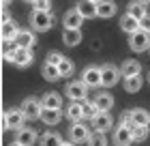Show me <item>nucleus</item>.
<instances>
[{
	"label": "nucleus",
	"instance_id": "obj_26",
	"mask_svg": "<svg viewBox=\"0 0 150 146\" xmlns=\"http://www.w3.org/2000/svg\"><path fill=\"white\" fill-rule=\"evenodd\" d=\"M39 146H62V137H60L56 131H45V133L39 137Z\"/></svg>",
	"mask_w": 150,
	"mask_h": 146
},
{
	"label": "nucleus",
	"instance_id": "obj_10",
	"mask_svg": "<svg viewBox=\"0 0 150 146\" xmlns=\"http://www.w3.org/2000/svg\"><path fill=\"white\" fill-rule=\"evenodd\" d=\"M81 82H84L88 88H97V86H101V67H94V65L86 67L84 73H81Z\"/></svg>",
	"mask_w": 150,
	"mask_h": 146
},
{
	"label": "nucleus",
	"instance_id": "obj_40",
	"mask_svg": "<svg viewBox=\"0 0 150 146\" xmlns=\"http://www.w3.org/2000/svg\"><path fill=\"white\" fill-rule=\"evenodd\" d=\"M11 146H22V144H17V142H13V144H11Z\"/></svg>",
	"mask_w": 150,
	"mask_h": 146
},
{
	"label": "nucleus",
	"instance_id": "obj_8",
	"mask_svg": "<svg viewBox=\"0 0 150 146\" xmlns=\"http://www.w3.org/2000/svg\"><path fill=\"white\" fill-rule=\"evenodd\" d=\"M88 135H90V127H86L84 122H73L69 127V140L73 144H84L88 140Z\"/></svg>",
	"mask_w": 150,
	"mask_h": 146
},
{
	"label": "nucleus",
	"instance_id": "obj_31",
	"mask_svg": "<svg viewBox=\"0 0 150 146\" xmlns=\"http://www.w3.org/2000/svg\"><path fill=\"white\" fill-rule=\"evenodd\" d=\"M73 71H75V65H73L67 56L58 62V73H60V78H69V75H73Z\"/></svg>",
	"mask_w": 150,
	"mask_h": 146
},
{
	"label": "nucleus",
	"instance_id": "obj_15",
	"mask_svg": "<svg viewBox=\"0 0 150 146\" xmlns=\"http://www.w3.org/2000/svg\"><path fill=\"white\" fill-rule=\"evenodd\" d=\"M116 11H118V6H116L114 0H99L97 2V17H114L116 15Z\"/></svg>",
	"mask_w": 150,
	"mask_h": 146
},
{
	"label": "nucleus",
	"instance_id": "obj_28",
	"mask_svg": "<svg viewBox=\"0 0 150 146\" xmlns=\"http://www.w3.org/2000/svg\"><path fill=\"white\" fill-rule=\"evenodd\" d=\"M142 84H144V80H142V75H127L125 78V90L127 93H137V90L142 88Z\"/></svg>",
	"mask_w": 150,
	"mask_h": 146
},
{
	"label": "nucleus",
	"instance_id": "obj_6",
	"mask_svg": "<svg viewBox=\"0 0 150 146\" xmlns=\"http://www.w3.org/2000/svg\"><path fill=\"white\" fill-rule=\"evenodd\" d=\"M64 95L69 97L71 101H84L86 95H88V86H86L81 80L69 82V84H67V88H64Z\"/></svg>",
	"mask_w": 150,
	"mask_h": 146
},
{
	"label": "nucleus",
	"instance_id": "obj_33",
	"mask_svg": "<svg viewBox=\"0 0 150 146\" xmlns=\"http://www.w3.org/2000/svg\"><path fill=\"white\" fill-rule=\"evenodd\" d=\"M15 50H17L15 41H2V56H4L6 62H11V58H13V54H15Z\"/></svg>",
	"mask_w": 150,
	"mask_h": 146
},
{
	"label": "nucleus",
	"instance_id": "obj_35",
	"mask_svg": "<svg viewBox=\"0 0 150 146\" xmlns=\"http://www.w3.org/2000/svg\"><path fill=\"white\" fill-rule=\"evenodd\" d=\"M30 2L39 11H50V6H52V0H30Z\"/></svg>",
	"mask_w": 150,
	"mask_h": 146
},
{
	"label": "nucleus",
	"instance_id": "obj_20",
	"mask_svg": "<svg viewBox=\"0 0 150 146\" xmlns=\"http://www.w3.org/2000/svg\"><path fill=\"white\" fill-rule=\"evenodd\" d=\"M81 22H84V17L79 15V11H77V9L67 11V13H64V17H62L64 28H81Z\"/></svg>",
	"mask_w": 150,
	"mask_h": 146
},
{
	"label": "nucleus",
	"instance_id": "obj_37",
	"mask_svg": "<svg viewBox=\"0 0 150 146\" xmlns=\"http://www.w3.org/2000/svg\"><path fill=\"white\" fill-rule=\"evenodd\" d=\"M139 30L150 32V13H146L144 17H139Z\"/></svg>",
	"mask_w": 150,
	"mask_h": 146
},
{
	"label": "nucleus",
	"instance_id": "obj_25",
	"mask_svg": "<svg viewBox=\"0 0 150 146\" xmlns=\"http://www.w3.org/2000/svg\"><path fill=\"white\" fill-rule=\"evenodd\" d=\"M120 28L125 30L127 34H133L135 30H139V19H135L133 15H129V13H125V15L120 17Z\"/></svg>",
	"mask_w": 150,
	"mask_h": 146
},
{
	"label": "nucleus",
	"instance_id": "obj_22",
	"mask_svg": "<svg viewBox=\"0 0 150 146\" xmlns=\"http://www.w3.org/2000/svg\"><path fill=\"white\" fill-rule=\"evenodd\" d=\"M127 13H129V15H133L135 19H139V17H144L146 13H148V4L144 2V0H131Z\"/></svg>",
	"mask_w": 150,
	"mask_h": 146
},
{
	"label": "nucleus",
	"instance_id": "obj_23",
	"mask_svg": "<svg viewBox=\"0 0 150 146\" xmlns=\"http://www.w3.org/2000/svg\"><path fill=\"white\" fill-rule=\"evenodd\" d=\"M41 105L43 108H52V110H60L62 108V97L58 93H45L41 97Z\"/></svg>",
	"mask_w": 150,
	"mask_h": 146
},
{
	"label": "nucleus",
	"instance_id": "obj_2",
	"mask_svg": "<svg viewBox=\"0 0 150 146\" xmlns=\"http://www.w3.org/2000/svg\"><path fill=\"white\" fill-rule=\"evenodd\" d=\"M2 122H4V129H13V131H17L19 127H24L26 116H24V112H22V108H11V110H6Z\"/></svg>",
	"mask_w": 150,
	"mask_h": 146
},
{
	"label": "nucleus",
	"instance_id": "obj_3",
	"mask_svg": "<svg viewBox=\"0 0 150 146\" xmlns=\"http://www.w3.org/2000/svg\"><path fill=\"white\" fill-rule=\"evenodd\" d=\"M129 47L133 52H146L150 50V32L146 30H135L133 34H129Z\"/></svg>",
	"mask_w": 150,
	"mask_h": 146
},
{
	"label": "nucleus",
	"instance_id": "obj_12",
	"mask_svg": "<svg viewBox=\"0 0 150 146\" xmlns=\"http://www.w3.org/2000/svg\"><path fill=\"white\" fill-rule=\"evenodd\" d=\"M15 142L22 144V146L37 144V131L35 129H28V127H19L17 129V135H15Z\"/></svg>",
	"mask_w": 150,
	"mask_h": 146
},
{
	"label": "nucleus",
	"instance_id": "obj_29",
	"mask_svg": "<svg viewBox=\"0 0 150 146\" xmlns=\"http://www.w3.org/2000/svg\"><path fill=\"white\" fill-rule=\"evenodd\" d=\"M41 73H43V78H45L47 82H58V80H60L58 67H56V65H50V62H45V65H43Z\"/></svg>",
	"mask_w": 150,
	"mask_h": 146
},
{
	"label": "nucleus",
	"instance_id": "obj_24",
	"mask_svg": "<svg viewBox=\"0 0 150 146\" xmlns=\"http://www.w3.org/2000/svg\"><path fill=\"white\" fill-rule=\"evenodd\" d=\"M129 114H131L133 125H142V127H148V125H150V112H148V110L135 108V110H131Z\"/></svg>",
	"mask_w": 150,
	"mask_h": 146
},
{
	"label": "nucleus",
	"instance_id": "obj_14",
	"mask_svg": "<svg viewBox=\"0 0 150 146\" xmlns=\"http://www.w3.org/2000/svg\"><path fill=\"white\" fill-rule=\"evenodd\" d=\"M15 45L17 47H28V50H32L35 47V43H37V39H35V32L32 30H17V34H15Z\"/></svg>",
	"mask_w": 150,
	"mask_h": 146
},
{
	"label": "nucleus",
	"instance_id": "obj_11",
	"mask_svg": "<svg viewBox=\"0 0 150 146\" xmlns=\"http://www.w3.org/2000/svg\"><path fill=\"white\" fill-rule=\"evenodd\" d=\"M133 140H131V129L127 127V125H118V127L114 129V144L116 146H129Z\"/></svg>",
	"mask_w": 150,
	"mask_h": 146
},
{
	"label": "nucleus",
	"instance_id": "obj_27",
	"mask_svg": "<svg viewBox=\"0 0 150 146\" xmlns=\"http://www.w3.org/2000/svg\"><path fill=\"white\" fill-rule=\"evenodd\" d=\"M120 73L125 75V78H127V75H139V73H142V65H139L137 60H131V58H129V60L122 62Z\"/></svg>",
	"mask_w": 150,
	"mask_h": 146
},
{
	"label": "nucleus",
	"instance_id": "obj_1",
	"mask_svg": "<svg viewBox=\"0 0 150 146\" xmlns=\"http://www.w3.org/2000/svg\"><path fill=\"white\" fill-rule=\"evenodd\" d=\"M30 26H32L35 32H47L54 26L52 11H39V9H35L30 13Z\"/></svg>",
	"mask_w": 150,
	"mask_h": 146
},
{
	"label": "nucleus",
	"instance_id": "obj_42",
	"mask_svg": "<svg viewBox=\"0 0 150 146\" xmlns=\"http://www.w3.org/2000/svg\"><path fill=\"white\" fill-rule=\"evenodd\" d=\"M90 2H99V0H90Z\"/></svg>",
	"mask_w": 150,
	"mask_h": 146
},
{
	"label": "nucleus",
	"instance_id": "obj_16",
	"mask_svg": "<svg viewBox=\"0 0 150 146\" xmlns=\"http://www.w3.org/2000/svg\"><path fill=\"white\" fill-rule=\"evenodd\" d=\"M60 118H62V112L60 110H52V108H41V116L39 120H43L45 125H50V127H54V125L60 122Z\"/></svg>",
	"mask_w": 150,
	"mask_h": 146
},
{
	"label": "nucleus",
	"instance_id": "obj_7",
	"mask_svg": "<svg viewBox=\"0 0 150 146\" xmlns=\"http://www.w3.org/2000/svg\"><path fill=\"white\" fill-rule=\"evenodd\" d=\"M90 127H92V131L105 133V131H110L114 127V118L110 116V112H97L90 118Z\"/></svg>",
	"mask_w": 150,
	"mask_h": 146
},
{
	"label": "nucleus",
	"instance_id": "obj_36",
	"mask_svg": "<svg viewBox=\"0 0 150 146\" xmlns=\"http://www.w3.org/2000/svg\"><path fill=\"white\" fill-rule=\"evenodd\" d=\"M62 58H64V56H62L60 52H50V54H47V60H45V62H50V65H56V67H58V62L62 60Z\"/></svg>",
	"mask_w": 150,
	"mask_h": 146
},
{
	"label": "nucleus",
	"instance_id": "obj_5",
	"mask_svg": "<svg viewBox=\"0 0 150 146\" xmlns=\"http://www.w3.org/2000/svg\"><path fill=\"white\" fill-rule=\"evenodd\" d=\"M41 99H35V97H26L22 103V112L26 116V120H39L41 116Z\"/></svg>",
	"mask_w": 150,
	"mask_h": 146
},
{
	"label": "nucleus",
	"instance_id": "obj_9",
	"mask_svg": "<svg viewBox=\"0 0 150 146\" xmlns=\"http://www.w3.org/2000/svg\"><path fill=\"white\" fill-rule=\"evenodd\" d=\"M32 60H35V54H32V50H28V47H17L15 54H13V58H11V62L19 69L30 67Z\"/></svg>",
	"mask_w": 150,
	"mask_h": 146
},
{
	"label": "nucleus",
	"instance_id": "obj_13",
	"mask_svg": "<svg viewBox=\"0 0 150 146\" xmlns=\"http://www.w3.org/2000/svg\"><path fill=\"white\" fill-rule=\"evenodd\" d=\"M17 24L13 22L11 17H6V19H2V24H0V39L2 41H13L15 39V34H17Z\"/></svg>",
	"mask_w": 150,
	"mask_h": 146
},
{
	"label": "nucleus",
	"instance_id": "obj_21",
	"mask_svg": "<svg viewBox=\"0 0 150 146\" xmlns=\"http://www.w3.org/2000/svg\"><path fill=\"white\" fill-rule=\"evenodd\" d=\"M67 118H69L71 122H79L84 120V110H81V101H71L69 105H67Z\"/></svg>",
	"mask_w": 150,
	"mask_h": 146
},
{
	"label": "nucleus",
	"instance_id": "obj_19",
	"mask_svg": "<svg viewBox=\"0 0 150 146\" xmlns=\"http://www.w3.org/2000/svg\"><path fill=\"white\" fill-rule=\"evenodd\" d=\"M75 9L79 11V15L84 19H92L97 17V2H90V0H79Z\"/></svg>",
	"mask_w": 150,
	"mask_h": 146
},
{
	"label": "nucleus",
	"instance_id": "obj_34",
	"mask_svg": "<svg viewBox=\"0 0 150 146\" xmlns=\"http://www.w3.org/2000/svg\"><path fill=\"white\" fill-rule=\"evenodd\" d=\"M81 110H84V118H92L94 114H97V108H94L92 101H81Z\"/></svg>",
	"mask_w": 150,
	"mask_h": 146
},
{
	"label": "nucleus",
	"instance_id": "obj_4",
	"mask_svg": "<svg viewBox=\"0 0 150 146\" xmlns=\"http://www.w3.org/2000/svg\"><path fill=\"white\" fill-rule=\"evenodd\" d=\"M120 78H122V73H120L118 67H114V65H103L101 67V86L112 88L120 82Z\"/></svg>",
	"mask_w": 150,
	"mask_h": 146
},
{
	"label": "nucleus",
	"instance_id": "obj_32",
	"mask_svg": "<svg viewBox=\"0 0 150 146\" xmlns=\"http://www.w3.org/2000/svg\"><path fill=\"white\" fill-rule=\"evenodd\" d=\"M148 135V127H142V125H135L131 129V140L133 142H144Z\"/></svg>",
	"mask_w": 150,
	"mask_h": 146
},
{
	"label": "nucleus",
	"instance_id": "obj_39",
	"mask_svg": "<svg viewBox=\"0 0 150 146\" xmlns=\"http://www.w3.org/2000/svg\"><path fill=\"white\" fill-rule=\"evenodd\" d=\"M62 146H75L73 142H62Z\"/></svg>",
	"mask_w": 150,
	"mask_h": 146
},
{
	"label": "nucleus",
	"instance_id": "obj_17",
	"mask_svg": "<svg viewBox=\"0 0 150 146\" xmlns=\"http://www.w3.org/2000/svg\"><path fill=\"white\" fill-rule=\"evenodd\" d=\"M81 28H64L62 30V41H64V45H69V47H75V45H79L81 43Z\"/></svg>",
	"mask_w": 150,
	"mask_h": 146
},
{
	"label": "nucleus",
	"instance_id": "obj_41",
	"mask_svg": "<svg viewBox=\"0 0 150 146\" xmlns=\"http://www.w3.org/2000/svg\"><path fill=\"white\" fill-rule=\"evenodd\" d=\"M148 82H150V71H148Z\"/></svg>",
	"mask_w": 150,
	"mask_h": 146
},
{
	"label": "nucleus",
	"instance_id": "obj_38",
	"mask_svg": "<svg viewBox=\"0 0 150 146\" xmlns=\"http://www.w3.org/2000/svg\"><path fill=\"white\" fill-rule=\"evenodd\" d=\"M0 4H2V6H9V4H11V0H0Z\"/></svg>",
	"mask_w": 150,
	"mask_h": 146
},
{
	"label": "nucleus",
	"instance_id": "obj_30",
	"mask_svg": "<svg viewBox=\"0 0 150 146\" xmlns=\"http://www.w3.org/2000/svg\"><path fill=\"white\" fill-rule=\"evenodd\" d=\"M86 144L88 146H107V137H105V133H101V131H90Z\"/></svg>",
	"mask_w": 150,
	"mask_h": 146
},
{
	"label": "nucleus",
	"instance_id": "obj_18",
	"mask_svg": "<svg viewBox=\"0 0 150 146\" xmlns=\"http://www.w3.org/2000/svg\"><path fill=\"white\" fill-rule=\"evenodd\" d=\"M92 103H94V108H97V112H110L114 108V97L110 93H99Z\"/></svg>",
	"mask_w": 150,
	"mask_h": 146
}]
</instances>
